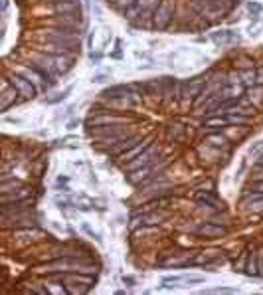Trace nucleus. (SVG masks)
<instances>
[{
	"label": "nucleus",
	"instance_id": "1a4fd4ad",
	"mask_svg": "<svg viewBox=\"0 0 263 295\" xmlns=\"http://www.w3.org/2000/svg\"><path fill=\"white\" fill-rule=\"evenodd\" d=\"M55 14H79L81 12V2L79 0H57L48 4Z\"/></svg>",
	"mask_w": 263,
	"mask_h": 295
},
{
	"label": "nucleus",
	"instance_id": "4468645a",
	"mask_svg": "<svg viewBox=\"0 0 263 295\" xmlns=\"http://www.w3.org/2000/svg\"><path fill=\"white\" fill-rule=\"evenodd\" d=\"M75 59H77V56H53V63H55L57 73H59V75H65V73L73 67Z\"/></svg>",
	"mask_w": 263,
	"mask_h": 295
},
{
	"label": "nucleus",
	"instance_id": "a211bd4d",
	"mask_svg": "<svg viewBox=\"0 0 263 295\" xmlns=\"http://www.w3.org/2000/svg\"><path fill=\"white\" fill-rule=\"evenodd\" d=\"M248 258H250V252H244V254L240 256V262H236V264H234V272H240V274H244V270H246V264H248Z\"/></svg>",
	"mask_w": 263,
	"mask_h": 295
},
{
	"label": "nucleus",
	"instance_id": "b1692460",
	"mask_svg": "<svg viewBox=\"0 0 263 295\" xmlns=\"http://www.w3.org/2000/svg\"><path fill=\"white\" fill-rule=\"evenodd\" d=\"M139 4H141V8H157L160 0H139Z\"/></svg>",
	"mask_w": 263,
	"mask_h": 295
},
{
	"label": "nucleus",
	"instance_id": "412c9836",
	"mask_svg": "<svg viewBox=\"0 0 263 295\" xmlns=\"http://www.w3.org/2000/svg\"><path fill=\"white\" fill-rule=\"evenodd\" d=\"M206 280L202 276H184V284L188 286H194V284H204Z\"/></svg>",
	"mask_w": 263,
	"mask_h": 295
},
{
	"label": "nucleus",
	"instance_id": "c756f323",
	"mask_svg": "<svg viewBox=\"0 0 263 295\" xmlns=\"http://www.w3.org/2000/svg\"><path fill=\"white\" fill-rule=\"evenodd\" d=\"M83 230H85V232H87L89 236H93V238H95L97 242H101V236H99V234H95V232L91 230V226H89V224H83Z\"/></svg>",
	"mask_w": 263,
	"mask_h": 295
},
{
	"label": "nucleus",
	"instance_id": "bb28decb",
	"mask_svg": "<svg viewBox=\"0 0 263 295\" xmlns=\"http://www.w3.org/2000/svg\"><path fill=\"white\" fill-rule=\"evenodd\" d=\"M55 204H57L61 210H63V208H69V200H67V198H61V196L55 198Z\"/></svg>",
	"mask_w": 263,
	"mask_h": 295
},
{
	"label": "nucleus",
	"instance_id": "4be33fe9",
	"mask_svg": "<svg viewBox=\"0 0 263 295\" xmlns=\"http://www.w3.org/2000/svg\"><path fill=\"white\" fill-rule=\"evenodd\" d=\"M184 282V276H164L162 278V284H182Z\"/></svg>",
	"mask_w": 263,
	"mask_h": 295
},
{
	"label": "nucleus",
	"instance_id": "aec40b11",
	"mask_svg": "<svg viewBox=\"0 0 263 295\" xmlns=\"http://www.w3.org/2000/svg\"><path fill=\"white\" fill-rule=\"evenodd\" d=\"M248 10H250V14H254V18H258L262 14L263 6L258 4V2H248Z\"/></svg>",
	"mask_w": 263,
	"mask_h": 295
},
{
	"label": "nucleus",
	"instance_id": "20e7f679",
	"mask_svg": "<svg viewBox=\"0 0 263 295\" xmlns=\"http://www.w3.org/2000/svg\"><path fill=\"white\" fill-rule=\"evenodd\" d=\"M10 77V81H12V85L18 89V93L22 95V99L26 101V99H34L36 95H38V87L32 83V81H28L24 75H20L18 71H14V73H10L8 75Z\"/></svg>",
	"mask_w": 263,
	"mask_h": 295
},
{
	"label": "nucleus",
	"instance_id": "7c9ffc66",
	"mask_svg": "<svg viewBox=\"0 0 263 295\" xmlns=\"http://www.w3.org/2000/svg\"><path fill=\"white\" fill-rule=\"evenodd\" d=\"M256 175H258L260 178H263V165H260V163L256 165Z\"/></svg>",
	"mask_w": 263,
	"mask_h": 295
},
{
	"label": "nucleus",
	"instance_id": "dca6fc26",
	"mask_svg": "<svg viewBox=\"0 0 263 295\" xmlns=\"http://www.w3.org/2000/svg\"><path fill=\"white\" fill-rule=\"evenodd\" d=\"M246 276H260V264H258V254H250L248 258V264H246V270H244Z\"/></svg>",
	"mask_w": 263,
	"mask_h": 295
},
{
	"label": "nucleus",
	"instance_id": "a878e982",
	"mask_svg": "<svg viewBox=\"0 0 263 295\" xmlns=\"http://www.w3.org/2000/svg\"><path fill=\"white\" fill-rule=\"evenodd\" d=\"M107 79H111L109 73H95L93 75V83H105Z\"/></svg>",
	"mask_w": 263,
	"mask_h": 295
},
{
	"label": "nucleus",
	"instance_id": "2f4dec72",
	"mask_svg": "<svg viewBox=\"0 0 263 295\" xmlns=\"http://www.w3.org/2000/svg\"><path fill=\"white\" fill-rule=\"evenodd\" d=\"M258 163H260V165H263V153L260 155V157H258Z\"/></svg>",
	"mask_w": 263,
	"mask_h": 295
},
{
	"label": "nucleus",
	"instance_id": "6e6552de",
	"mask_svg": "<svg viewBox=\"0 0 263 295\" xmlns=\"http://www.w3.org/2000/svg\"><path fill=\"white\" fill-rule=\"evenodd\" d=\"M196 202L202 206V208H212V210H216V212H220L222 208H224V202H220V198L214 194V192H208V190H200V192H196Z\"/></svg>",
	"mask_w": 263,
	"mask_h": 295
},
{
	"label": "nucleus",
	"instance_id": "0eeeda50",
	"mask_svg": "<svg viewBox=\"0 0 263 295\" xmlns=\"http://www.w3.org/2000/svg\"><path fill=\"white\" fill-rule=\"evenodd\" d=\"M52 22L55 24V26H61V28L81 30L83 18H81V12H79V14H55V16L52 18Z\"/></svg>",
	"mask_w": 263,
	"mask_h": 295
},
{
	"label": "nucleus",
	"instance_id": "39448f33",
	"mask_svg": "<svg viewBox=\"0 0 263 295\" xmlns=\"http://www.w3.org/2000/svg\"><path fill=\"white\" fill-rule=\"evenodd\" d=\"M190 234L200 238H222L226 236V228L216 224V222H202L200 226H194V228H188Z\"/></svg>",
	"mask_w": 263,
	"mask_h": 295
},
{
	"label": "nucleus",
	"instance_id": "f3484780",
	"mask_svg": "<svg viewBox=\"0 0 263 295\" xmlns=\"http://www.w3.org/2000/svg\"><path fill=\"white\" fill-rule=\"evenodd\" d=\"M137 2H139V0H115V2H113V8H115L119 14H123L127 8H131V6L137 4Z\"/></svg>",
	"mask_w": 263,
	"mask_h": 295
},
{
	"label": "nucleus",
	"instance_id": "cd10ccee",
	"mask_svg": "<svg viewBox=\"0 0 263 295\" xmlns=\"http://www.w3.org/2000/svg\"><path fill=\"white\" fill-rule=\"evenodd\" d=\"M89 59H91L93 63H101V59H103V54H101V52H91V54H89Z\"/></svg>",
	"mask_w": 263,
	"mask_h": 295
},
{
	"label": "nucleus",
	"instance_id": "2eb2a0df",
	"mask_svg": "<svg viewBox=\"0 0 263 295\" xmlns=\"http://www.w3.org/2000/svg\"><path fill=\"white\" fill-rule=\"evenodd\" d=\"M212 40L216 44H228V42H234L236 40V34H234V30H222V32H214L212 34Z\"/></svg>",
	"mask_w": 263,
	"mask_h": 295
},
{
	"label": "nucleus",
	"instance_id": "9d476101",
	"mask_svg": "<svg viewBox=\"0 0 263 295\" xmlns=\"http://www.w3.org/2000/svg\"><path fill=\"white\" fill-rule=\"evenodd\" d=\"M186 135H188V131H186V127L182 125V123H178V121H174V123H170L168 127H166V131H164V137H166V141L168 143H182L184 139H186Z\"/></svg>",
	"mask_w": 263,
	"mask_h": 295
},
{
	"label": "nucleus",
	"instance_id": "473e14b6",
	"mask_svg": "<svg viewBox=\"0 0 263 295\" xmlns=\"http://www.w3.org/2000/svg\"><path fill=\"white\" fill-rule=\"evenodd\" d=\"M113 2H115V0H109V4H113Z\"/></svg>",
	"mask_w": 263,
	"mask_h": 295
},
{
	"label": "nucleus",
	"instance_id": "423d86ee",
	"mask_svg": "<svg viewBox=\"0 0 263 295\" xmlns=\"http://www.w3.org/2000/svg\"><path fill=\"white\" fill-rule=\"evenodd\" d=\"M16 71H18L20 75H24L28 81H32V83H34L38 89H42V91H48V89L52 87V85H50V83H48V81H46V79H44V77H42V75L30 65V63H20Z\"/></svg>",
	"mask_w": 263,
	"mask_h": 295
},
{
	"label": "nucleus",
	"instance_id": "c85d7f7f",
	"mask_svg": "<svg viewBox=\"0 0 263 295\" xmlns=\"http://www.w3.org/2000/svg\"><path fill=\"white\" fill-rule=\"evenodd\" d=\"M123 284H125L127 288H133L137 282H135V278H133V276H123Z\"/></svg>",
	"mask_w": 263,
	"mask_h": 295
},
{
	"label": "nucleus",
	"instance_id": "9b49d317",
	"mask_svg": "<svg viewBox=\"0 0 263 295\" xmlns=\"http://www.w3.org/2000/svg\"><path fill=\"white\" fill-rule=\"evenodd\" d=\"M242 206L250 212H263V192H248L242 198Z\"/></svg>",
	"mask_w": 263,
	"mask_h": 295
},
{
	"label": "nucleus",
	"instance_id": "393cba45",
	"mask_svg": "<svg viewBox=\"0 0 263 295\" xmlns=\"http://www.w3.org/2000/svg\"><path fill=\"white\" fill-rule=\"evenodd\" d=\"M248 192H263V178H260V180H256L250 188H248Z\"/></svg>",
	"mask_w": 263,
	"mask_h": 295
},
{
	"label": "nucleus",
	"instance_id": "ddd939ff",
	"mask_svg": "<svg viewBox=\"0 0 263 295\" xmlns=\"http://www.w3.org/2000/svg\"><path fill=\"white\" fill-rule=\"evenodd\" d=\"M204 127L208 129V131H222V129H226V127H230V119L226 113H214L212 117L204 119Z\"/></svg>",
	"mask_w": 263,
	"mask_h": 295
},
{
	"label": "nucleus",
	"instance_id": "5701e85b",
	"mask_svg": "<svg viewBox=\"0 0 263 295\" xmlns=\"http://www.w3.org/2000/svg\"><path fill=\"white\" fill-rule=\"evenodd\" d=\"M263 153V141H258L256 145H252V149H250V155L252 157H260Z\"/></svg>",
	"mask_w": 263,
	"mask_h": 295
},
{
	"label": "nucleus",
	"instance_id": "f257e3e1",
	"mask_svg": "<svg viewBox=\"0 0 263 295\" xmlns=\"http://www.w3.org/2000/svg\"><path fill=\"white\" fill-rule=\"evenodd\" d=\"M208 83V75L206 73H202V75H194V77H190V79H182V87H180V103H194L198 97H200V93H202V89H204V85Z\"/></svg>",
	"mask_w": 263,
	"mask_h": 295
},
{
	"label": "nucleus",
	"instance_id": "f03ea898",
	"mask_svg": "<svg viewBox=\"0 0 263 295\" xmlns=\"http://www.w3.org/2000/svg\"><path fill=\"white\" fill-rule=\"evenodd\" d=\"M174 14H176V6H174V0H160L158 8L155 10V16L151 20L153 24V30L155 32H166L174 20Z\"/></svg>",
	"mask_w": 263,
	"mask_h": 295
},
{
	"label": "nucleus",
	"instance_id": "6ab92c4d",
	"mask_svg": "<svg viewBox=\"0 0 263 295\" xmlns=\"http://www.w3.org/2000/svg\"><path fill=\"white\" fill-rule=\"evenodd\" d=\"M202 294H240L236 288H214V290H204Z\"/></svg>",
	"mask_w": 263,
	"mask_h": 295
},
{
	"label": "nucleus",
	"instance_id": "7ed1b4c3",
	"mask_svg": "<svg viewBox=\"0 0 263 295\" xmlns=\"http://www.w3.org/2000/svg\"><path fill=\"white\" fill-rule=\"evenodd\" d=\"M145 139L139 135V133H129L127 137H123L121 141H117L113 147H109L105 151V155L109 157H115V159H119L121 155H125L127 151H131V149H135V147H139L141 143H143Z\"/></svg>",
	"mask_w": 263,
	"mask_h": 295
},
{
	"label": "nucleus",
	"instance_id": "f8f14e48",
	"mask_svg": "<svg viewBox=\"0 0 263 295\" xmlns=\"http://www.w3.org/2000/svg\"><path fill=\"white\" fill-rule=\"evenodd\" d=\"M162 220H166V212H147L133 218L135 224H145V226H157Z\"/></svg>",
	"mask_w": 263,
	"mask_h": 295
}]
</instances>
